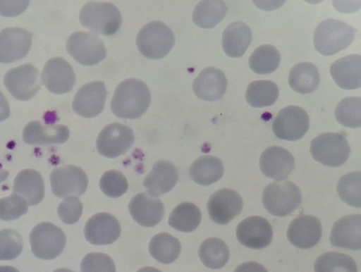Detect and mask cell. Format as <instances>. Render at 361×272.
I'll return each mask as SVG.
<instances>
[{
    "instance_id": "cell-34",
    "label": "cell",
    "mask_w": 361,
    "mask_h": 272,
    "mask_svg": "<svg viewBox=\"0 0 361 272\" xmlns=\"http://www.w3.org/2000/svg\"><path fill=\"white\" fill-rule=\"evenodd\" d=\"M202 214L200 209L191 202H183L176 206L169 217V224L174 229L190 233L200 223Z\"/></svg>"
},
{
    "instance_id": "cell-35",
    "label": "cell",
    "mask_w": 361,
    "mask_h": 272,
    "mask_svg": "<svg viewBox=\"0 0 361 272\" xmlns=\"http://www.w3.org/2000/svg\"><path fill=\"white\" fill-rule=\"evenodd\" d=\"M198 254L202 264L212 269L224 267L229 259V249L221 239L210 237L200 246Z\"/></svg>"
},
{
    "instance_id": "cell-40",
    "label": "cell",
    "mask_w": 361,
    "mask_h": 272,
    "mask_svg": "<svg viewBox=\"0 0 361 272\" xmlns=\"http://www.w3.org/2000/svg\"><path fill=\"white\" fill-rule=\"evenodd\" d=\"M99 187L102 192L107 197L117 198L127 192L128 183L121 171L110 170L102 175Z\"/></svg>"
},
{
    "instance_id": "cell-39",
    "label": "cell",
    "mask_w": 361,
    "mask_h": 272,
    "mask_svg": "<svg viewBox=\"0 0 361 272\" xmlns=\"http://www.w3.org/2000/svg\"><path fill=\"white\" fill-rule=\"evenodd\" d=\"M360 172H351L343 175L338 182L337 192L340 198L347 204L360 208Z\"/></svg>"
},
{
    "instance_id": "cell-19",
    "label": "cell",
    "mask_w": 361,
    "mask_h": 272,
    "mask_svg": "<svg viewBox=\"0 0 361 272\" xmlns=\"http://www.w3.org/2000/svg\"><path fill=\"white\" fill-rule=\"evenodd\" d=\"M120 234L119 222L108 213H99L92 216L84 228L85 239L95 245L111 244L119 237Z\"/></svg>"
},
{
    "instance_id": "cell-16",
    "label": "cell",
    "mask_w": 361,
    "mask_h": 272,
    "mask_svg": "<svg viewBox=\"0 0 361 272\" xmlns=\"http://www.w3.org/2000/svg\"><path fill=\"white\" fill-rule=\"evenodd\" d=\"M42 81L49 92L61 94L72 89L75 75L68 61L61 57H54L45 63Z\"/></svg>"
},
{
    "instance_id": "cell-21",
    "label": "cell",
    "mask_w": 361,
    "mask_h": 272,
    "mask_svg": "<svg viewBox=\"0 0 361 272\" xmlns=\"http://www.w3.org/2000/svg\"><path fill=\"white\" fill-rule=\"evenodd\" d=\"M259 167L267 177L283 180L294 169L295 161L291 153L287 149L274 145L267 147L262 153Z\"/></svg>"
},
{
    "instance_id": "cell-36",
    "label": "cell",
    "mask_w": 361,
    "mask_h": 272,
    "mask_svg": "<svg viewBox=\"0 0 361 272\" xmlns=\"http://www.w3.org/2000/svg\"><path fill=\"white\" fill-rule=\"evenodd\" d=\"M281 61L279 51L273 45L263 44L258 47L249 58L250 69L259 75L274 72Z\"/></svg>"
},
{
    "instance_id": "cell-15",
    "label": "cell",
    "mask_w": 361,
    "mask_h": 272,
    "mask_svg": "<svg viewBox=\"0 0 361 272\" xmlns=\"http://www.w3.org/2000/svg\"><path fill=\"white\" fill-rule=\"evenodd\" d=\"M107 90L104 82L95 81L82 86L72 104L74 112L83 118H92L103 111Z\"/></svg>"
},
{
    "instance_id": "cell-43",
    "label": "cell",
    "mask_w": 361,
    "mask_h": 272,
    "mask_svg": "<svg viewBox=\"0 0 361 272\" xmlns=\"http://www.w3.org/2000/svg\"><path fill=\"white\" fill-rule=\"evenodd\" d=\"M81 272H116L112 259L101 252L87 254L80 264Z\"/></svg>"
},
{
    "instance_id": "cell-45",
    "label": "cell",
    "mask_w": 361,
    "mask_h": 272,
    "mask_svg": "<svg viewBox=\"0 0 361 272\" xmlns=\"http://www.w3.org/2000/svg\"><path fill=\"white\" fill-rule=\"evenodd\" d=\"M30 1H0V15L13 17L23 13Z\"/></svg>"
},
{
    "instance_id": "cell-18",
    "label": "cell",
    "mask_w": 361,
    "mask_h": 272,
    "mask_svg": "<svg viewBox=\"0 0 361 272\" xmlns=\"http://www.w3.org/2000/svg\"><path fill=\"white\" fill-rule=\"evenodd\" d=\"M32 35L18 27H6L0 31V63H8L25 57L32 45Z\"/></svg>"
},
{
    "instance_id": "cell-50",
    "label": "cell",
    "mask_w": 361,
    "mask_h": 272,
    "mask_svg": "<svg viewBox=\"0 0 361 272\" xmlns=\"http://www.w3.org/2000/svg\"><path fill=\"white\" fill-rule=\"evenodd\" d=\"M9 172L6 170H1L0 171V183L5 180L8 176Z\"/></svg>"
},
{
    "instance_id": "cell-47",
    "label": "cell",
    "mask_w": 361,
    "mask_h": 272,
    "mask_svg": "<svg viewBox=\"0 0 361 272\" xmlns=\"http://www.w3.org/2000/svg\"><path fill=\"white\" fill-rule=\"evenodd\" d=\"M10 115L8 102L3 93L0 91V122L6 119Z\"/></svg>"
},
{
    "instance_id": "cell-38",
    "label": "cell",
    "mask_w": 361,
    "mask_h": 272,
    "mask_svg": "<svg viewBox=\"0 0 361 272\" xmlns=\"http://www.w3.org/2000/svg\"><path fill=\"white\" fill-rule=\"evenodd\" d=\"M335 117L342 125L357 128L360 127L361 98L347 97L342 99L335 110Z\"/></svg>"
},
{
    "instance_id": "cell-30",
    "label": "cell",
    "mask_w": 361,
    "mask_h": 272,
    "mask_svg": "<svg viewBox=\"0 0 361 272\" xmlns=\"http://www.w3.org/2000/svg\"><path fill=\"white\" fill-rule=\"evenodd\" d=\"M320 82V75L316 66L302 62L292 67L288 75V84L292 89L300 94L313 92Z\"/></svg>"
},
{
    "instance_id": "cell-20",
    "label": "cell",
    "mask_w": 361,
    "mask_h": 272,
    "mask_svg": "<svg viewBox=\"0 0 361 272\" xmlns=\"http://www.w3.org/2000/svg\"><path fill=\"white\" fill-rule=\"evenodd\" d=\"M128 210L133 218L145 227L158 224L164 214L162 202L148 192L135 194L129 202Z\"/></svg>"
},
{
    "instance_id": "cell-6",
    "label": "cell",
    "mask_w": 361,
    "mask_h": 272,
    "mask_svg": "<svg viewBox=\"0 0 361 272\" xmlns=\"http://www.w3.org/2000/svg\"><path fill=\"white\" fill-rule=\"evenodd\" d=\"M310 152L319 163L326 166L338 167L348 160L350 148L342 134L324 132L311 141Z\"/></svg>"
},
{
    "instance_id": "cell-7",
    "label": "cell",
    "mask_w": 361,
    "mask_h": 272,
    "mask_svg": "<svg viewBox=\"0 0 361 272\" xmlns=\"http://www.w3.org/2000/svg\"><path fill=\"white\" fill-rule=\"evenodd\" d=\"M33 254L41 259L50 260L59 256L66 242L63 230L49 222H42L33 228L30 234Z\"/></svg>"
},
{
    "instance_id": "cell-26",
    "label": "cell",
    "mask_w": 361,
    "mask_h": 272,
    "mask_svg": "<svg viewBox=\"0 0 361 272\" xmlns=\"http://www.w3.org/2000/svg\"><path fill=\"white\" fill-rule=\"evenodd\" d=\"M178 174L176 166L169 161L156 162L151 172L145 178L143 186L153 196L169 192L178 181Z\"/></svg>"
},
{
    "instance_id": "cell-9",
    "label": "cell",
    "mask_w": 361,
    "mask_h": 272,
    "mask_svg": "<svg viewBox=\"0 0 361 272\" xmlns=\"http://www.w3.org/2000/svg\"><path fill=\"white\" fill-rule=\"evenodd\" d=\"M135 142L133 130L121 123H112L104 127L96 140L98 152L109 159L124 154Z\"/></svg>"
},
{
    "instance_id": "cell-29",
    "label": "cell",
    "mask_w": 361,
    "mask_h": 272,
    "mask_svg": "<svg viewBox=\"0 0 361 272\" xmlns=\"http://www.w3.org/2000/svg\"><path fill=\"white\" fill-rule=\"evenodd\" d=\"M224 168L221 160L214 156L205 155L196 159L189 168L190 178L201 185H209L220 180Z\"/></svg>"
},
{
    "instance_id": "cell-23",
    "label": "cell",
    "mask_w": 361,
    "mask_h": 272,
    "mask_svg": "<svg viewBox=\"0 0 361 272\" xmlns=\"http://www.w3.org/2000/svg\"><path fill=\"white\" fill-rule=\"evenodd\" d=\"M227 80L224 73L214 67L204 68L192 83L195 94L209 101L220 99L225 94Z\"/></svg>"
},
{
    "instance_id": "cell-14",
    "label": "cell",
    "mask_w": 361,
    "mask_h": 272,
    "mask_svg": "<svg viewBox=\"0 0 361 272\" xmlns=\"http://www.w3.org/2000/svg\"><path fill=\"white\" fill-rule=\"evenodd\" d=\"M238 240L251 249L267 247L273 237V229L269 222L259 216H250L240 221L236 227Z\"/></svg>"
},
{
    "instance_id": "cell-25",
    "label": "cell",
    "mask_w": 361,
    "mask_h": 272,
    "mask_svg": "<svg viewBox=\"0 0 361 272\" xmlns=\"http://www.w3.org/2000/svg\"><path fill=\"white\" fill-rule=\"evenodd\" d=\"M361 56L351 54L334 61L330 66L331 75L336 85L344 89L361 86Z\"/></svg>"
},
{
    "instance_id": "cell-24",
    "label": "cell",
    "mask_w": 361,
    "mask_h": 272,
    "mask_svg": "<svg viewBox=\"0 0 361 272\" xmlns=\"http://www.w3.org/2000/svg\"><path fill=\"white\" fill-rule=\"evenodd\" d=\"M68 137L69 130L66 125H43L38 121L28 123L23 131V141L30 145L61 144Z\"/></svg>"
},
{
    "instance_id": "cell-28",
    "label": "cell",
    "mask_w": 361,
    "mask_h": 272,
    "mask_svg": "<svg viewBox=\"0 0 361 272\" xmlns=\"http://www.w3.org/2000/svg\"><path fill=\"white\" fill-rule=\"evenodd\" d=\"M252 39L250 27L241 21L230 23L222 34V47L225 54L231 58L241 57Z\"/></svg>"
},
{
    "instance_id": "cell-32",
    "label": "cell",
    "mask_w": 361,
    "mask_h": 272,
    "mask_svg": "<svg viewBox=\"0 0 361 272\" xmlns=\"http://www.w3.org/2000/svg\"><path fill=\"white\" fill-rule=\"evenodd\" d=\"M226 12L227 6L223 1H201L193 11L192 20L202 28L210 29L222 20Z\"/></svg>"
},
{
    "instance_id": "cell-44",
    "label": "cell",
    "mask_w": 361,
    "mask_h": 272,
    "mask_svg": "<svg viewBox=\"0 0 361 272\" xmlns=\"http://www.w3.org/2000/svg\"><path fill=\"white\" fill-rule=\"evenodd\" d=\"M82 212V204L78 197L70 196L64 198L57 209L60 219L65 223L73 224L80 218Z\"/></svg>"
},
{
    "instance_id": "cell-41",
    "label": "cell",
    "mask_w": 361,
    "mask_h": 272,
    "mask_svg": "<svg viewBox=\"0 0 361 272\" xmlns=\"http://www.w3.org/2000/svg\"><path fill=\"white\" fill-rule=\"evenodd\" d=\"M23 250V240L13 229L0 230V260L16 259Z\"/></svg>"
},
{
    "instance_id": "cell-5",
    "label": "cell",
    "mask_w": 361,
    "mask_h": 272,
    "mask_svg": "<svg viewBox=\"0 0 361 272\" xmlns=\"http://www.w3.org/2000/svg\"><path fill=\"white\" fill-rule=\"evenodd\" d=\"M302 195L299 187L289 180L274 182L262 192V202L264 208L272 215L286 216L300 205Z\"/></svg>"
},
{
    "instance_id": "cell-49",
    "label": "cell",
    "mask_w": 361,
    "mask_h": 272,
    "mask_svg": "<svg viewBox=\"0 0 361 272\" xmlns=\"http://www.w3.org/2000/svg\"><path fill=\"white\" fill-rule=\"evenodd\" d=\"M137 272H161L157 268L152 266H145L139 269Z\"/></svg>"
},
{
    "instance_id": "cell-10",
    "label": "cell",
    "mask_w": 361,
    "mask_h": 272,
    "mask_svg": "<svg viewBox=\"0 0 361 272\" xmlns=\"http://www.w3.org/2000/svg\"><path fill=\"white\" fill-rule=\"evenodd\" d=\"M310 118L307 113L295 105L281 109L272 123V130L276 137L288 141L302 138L307 132Z\"/></svg>"
},
{
    "instance_id": "cell-22",
    "label": "cell",
    "mask_w": 361,
    "mask_h": 272,
    "mask_svg": "<svg viewBox=\"0 0 361 272\" xmlns=\"http://www.w3.org/2000/svg\"><path fill=\"white\" fill-rule=\"evenodd\" d=\"M330 243L334 247L352 250L361 247V216H345L336 221L331 230Z\"/></svg>"
},
{
    "instance_id": "cell-1",
    "label": "cell",
    "mask_w": 361,
    "mask_h": 272,
    "mask_svg": "<svg viewBox=\"0 0 361 272\" xmlns=\"http://www.w3.org/2000/svg\"><path fill=\"white\" fill-rule=\"evenodd\" d=\"M150 102L151 94L147 85L138 79L130 78L117 86L111 109L118 118L135 119L146 112Z\"/></svg>"
},
{
    "instance_id": "cell-11",
    "label": "cell",
    "mask_w": 361,
    "mask_h": 272,
    "mask_svg": "<svg viewBox=\"0 0 361 272\" xmlns=\"http://www.w3.org/2000/svg\"><path fill=\"white\" fill-rule=\"evenodd\" d=\"M4 83L11 95L20 101L32 98L42 86L37 69L30 63L7 71L4 78Z\"/></svg>"
},
{
    "instance_id": "cell-8",
    "label": "cell",
    "mask_w": 361,
    "mask_h": 272,
    "mask_svg": "<svg viewBox=\"0 0 361 272\" xmlns=\"http://www.w3.org/2000/svg\"><path fill=\"white\" fill-rule=\"evenodd\" d=\"M66 50L77 62L85 66L96 65L106 56L104 42L92 32L73 33L67 39Z\"/></svg>"
},
{
    "instance_id": "cell-31",
    "label": "cell",
    "mask_w": 361,
    "mask_h": 272,
    "mask_svg": "<svg viewBox=\"0 0 361 272\" xmlns=\"http://www.w3.org/2000/svg\"><path fill=\"white\" fill-rule=\"evenodd\" d=\"M181 246L179 240L166 233L153 236L149 243L151 256L161 264H171L178 257Z\"/></svg>"
},
{
    "instance_id": "cell-13",
    "label": "cell",
    "mask_w": 361,
    "mask_h": 272,
    "mask_svg": "<svg viewBox=\"0 0 361 272\" xmlns=\"http://www.w3.org/2000/svg\"><path fill=\"white\" fill-rule=\"evenodd\" d=\"M243 201L235 190L222 188L209 197L207 208L211 219L217 224L226 225L242 211Z\"/></svg>"
},
{
    "instance_id": "cell-12",
    "label": "cell",
    "mask_w": 361,
    "mask_h": 272,
    "mask_svg": "<svg viewBox=\"0 0 361 272\" xmlns=\"http://www.w3.org/2000/svg\"><path fill=\"white\" fill-rule=\"evenodd\" d=\"M50 184L55 196L66 198L84 194L88 185V178L80 168L66 165L56 168L51 172Z\"/></svg>"
},
{
    "instance_id": "cell-4",
    "label": "cell",
    "mask_w": 361,
    "mask_h": 272,
    "mask_svg": "<svg viewBox=\"0 0 361 272\" xmlns=\"http://www.w3.org/2000/svg\"><path fill=\"white\" fill-rule=\"evenodd\" d=\"M175 44V37L165 23L155 20L145 25L136 36V44L146 58L160 59L166 56Z\"/></svg>"
},
{
    "instance_id": "cell-46",
    "label": "cell",
    "mask_w": 361,
    "mask_h": 272,
    "mask_svg": "<svg viewBox=\"0 0 361 272\" xmlns=\"http://www.w3.org/2000/svg\"><path fill=\"white\" fill-rule=\"evenodd\" d=\"M234 272H268V271L257 262L248 261L238 265Z\"/></svg>"
},
{
    "instance_id": "cell-37",
    "label": "cell",
    "mask_w": 361,
    "mask_h": 272,
    "mask_svg": "<svg viewBox=\"0 0 361 272\" xmlns=\"http://www.w3.org/2000/svg\"><path fill=\"white\" fill-rule=\"evenodd\" d=\"M314 272H357V264L350 256L329 252L320 255L314 264Z\"/></svg>"
},
{
    "instance_id": "cell-33",
    "label": "cell",
    "mask_w": 361,
    "mask_h": 272,
    "mask_svg": "<svg viewBox=\"0 0 361 272\" xmlns=\"http://www.w3.org/2000/svg\"><path fill=\"white\" fill-rule=\"evenodd\" d=\"M279 94V89L276 83L268 80H261L248 85L245 91V99L251 106L262 108L273 105Z\"/></svg>"
},
{
    "instance_id": "cell-17",
    "label": "cell",
    "mask_w": 361,
    "mask_h": 272,
    "mask_svg": "<svg viewBox=\"0 0 361 272\" xmlns=\"http://www.w3.org/2000/svg\"><path fill=\"white\" fill-rule=\"evenodd\" d=\"M322 234L320 221L311 215H301L293 219L286 232L289 242L302 249L316 246L321 240Z\"/></svg>"
},
{
    "instance_id": "cell-48",
    "label": "cell",
    "mask_w": 361,
    "mask_h": 272,
    "mask_svg": "<svg viewBox=\"0 0 361 272\" xmlns=\"http://www.w3.org/2000/svg\"><path fill=\"white\" fill-rule=\"evenodd\" d=\"M0 272H19V271L11 266H0Z\"/></svg>"
},
{
    "instance_id": "cell-3",
    "label": "cell",
    "mask_w": 361,
    "mask_h": 272,
    "mask_svg": "<svg viewBox=\"0 0 361 272\" xmlns=\"http://www.w3.org/2000/svg\"><path fill=\"white\" fill-rule=\"evenodd\" d=\"M79 19L85 27L105 36L116 33L122 23L119 10L109 2L86 3L80 10Z\"/></svg>"
},
{
    "instance_id": "cell-2",
    "label": "cell",
    "mask_w": 361,
    "mask_h": 272,
    "mask_svg": "<svg viewBox=\"0 0 361 272\" xmlns=\"http://www.w3.org/2000/svg\"><path fill=\"white\" fill-rule=\"evenodd\" d=\"M355 32L356 29L343 21L332 18L324 20L314 32V48L324 56H331L349 47Z\"/></svg>"
},
{
    "instance_id": "cell-42",
    "label": "cell",
    "mask_w": 361,
    "mask_h": 272,
    "mask_svg": "<svg viewBox=\"0 0 361 272\" xmlns=\"http://www.w3.org/2000/svg\"><path fill=\"white\" fill-rule=\"evenodd\" d=\"M28 210V204L18 194H12L0 199V219L12 221L24 215Z\"/></svg>"
},
{
    "instance_id": "cell-51",
    "label": "cell",
    "mask_w": 361,
    "mask_h": 272,
    "mask_svg": "<svg viewBox=\"0 0 361 272\" xmlns=\"http://www.w3.org/2000/svg\"><path fill=\"white\" fill-rule=\"evenodd\" d=\"M53 272H73V271L71 270H69L68 268H62L56 269Z\"/></svg>"
},
{
    "instance_id": "cell-27",
    "label": "cell",
    "mask_w": 361,
    "mask_h": 272,
    "mask_svg": "<svg viewBox=\"0 0 361 272\" xmlns=\"http://www.w3.org/2000/svg\"><path fill=\"white\" fill-rule=\"evenodd\" d=\"M13 193L22 197L28 205L39 203L44 195V185L42 175L34 169H24L16 176Z\"/></svg>"
}]
</instances>
